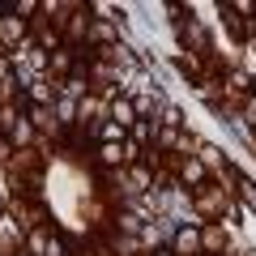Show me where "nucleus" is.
I'll list each match as a JSON object with an SVG mask.
<instances>
[{
	"instance_id": "20e7f679",
	"label": "nucleus",
	"mask_w": 256,
	"mask_h": 256,
	"mask_svg": "<svg viewBox=\"0 0 256 256\" xmlns=\"http://www.w3.org/2000/svg\"><path fill=\"white\" fill-rule=\"evenodd\" d=\"M222 244H226V239H222V226H205L201 230V248H205V252H218Z\"/></svg>"
},
{
	"instance_id": "0eeeda50",
	"label": "nucleus",
	"mask_w": 256,
	"mask_h": 256,
	"mask_svg": "<svg viewBox=\"0 0 256 256\" xmlns=\"http://www.w3.org/2000/svg\"><path fill=\"white\" fill-rule=\"evenodd\" d=\"M98 132H102V137H107V146H116V141L124 137V128H120V124H111V120H107V124L98 128Z\"/></svg>"
},
{
	"instance_id": "9d476101",
	"label": "nucleus",
	"mask_w": 256,
	"mask_h": 256,
	"mask_svg": "<svg viewBox=\"0 0 256 256\" xmlns=\"http://www.w3.org/2000/svg\"><path fill=\"white\" fill-rule=\"evenodd\" d=\"M158 256H175V252H158Z\"/></svg>"
},
{
	"instance_id": "f03ea898",
	"label": "nucleus",
	"mask_w": 256,
	"mask_h": 256,
	"mask_svg": "<svg viewBox=\"0 0 256 256\" xmlns=\"http://www.w3.org/2000/svg\"><path fill=\"white\" fill-rule=\"evenodd\" d=\"M132 120H137V111H132V102H128V98H116V107H111V124L128 128Z\"/></svg>"
},
{
	"instance_id": "1a4fd4ad",
	"label": "nucleus",
	"mask_w": 256,
	"mask_h": 256,
	"mask_svg": "<svg viewBox=\"0 0 256 256\" xmlns=\"http://www.w3.org/2000/svg\"><path fill=\"white\" fill-rule=\"evenodd\" d=\"M239 188H244V201H248V210L256 214V184H248V180H244V184H239Z\"/></svg>"
},
{
	"instance_id": "7ed1b4c3",
	"label": "nucleus",
	"mask_w": 256,
	"mask_h": 256,
	"mask_svg": "<svg viewBox=\"0 0 256 256\" xmlns=\"http://www.w3.org/2000/svg\"><path fill=\"white\" fill-rule=\"evenodd\" d=\"M90 38H94V43H102V47L111 52V38H116V30H111V22H94V26H90Z\"/></svg>"
},
{
	"instance_id": "6e6552de",
	"label": "nucleus",
	"mask_w": 256,
	"mask_h": 256,
	"mask_svg": "<svg viewBox=\"0 0 256 256\" xmlns=\"http://www.w3.org/2000/svg\"><path fill=\"white\" fill-rule=\"evenodd\" d=\"M98 154H102V162H120V158H124V150H120V146H102Z\"/></svg>"
},
{
	"instance_id": "423d86ee",
	"label": "nucleus",
	"mask_w": 256,
	"mask_h": 256,
	"mask_svg": "<svg viewBox=\"0 0 256 256\" xmlns=\"http://www.w3.org/2000/svg\"><path fill=\"white\" fill-rule=\"evenodd\" d=\"M184 180H192V184H196V180H205V166L196 162V158H188V162H184Z\"/></svg>"
},
{
	"instance_id": "39448f33",
	"label": "nucleus",
	"mask_w": 256,
	"mask_h": 256,
	"mask_svg": "<svg viewBox=\"0 0 256 256\" xmlns=\"http://www.w3.org/2000/svg\"><path fill=\"white\" fill-rule=\"evenodd\" d=\"M218 205H222V196H218V192H201V196H196V210H201V214H214Z\"/></svg>"
},
{
	"instance_id": "f257e3e1",
	"label": "nucleus",
	"mask_w": 256,
	"mask_h": 256,
	"mask_svg": "<svg viewBox=\"0 0 256 256\" xmlns=\"http://www.w3.org/2000/svg\"><path fill=\"white\" fill-rule=\"evenodd\" d=\"M171 244H175V256H196L201 252V230L196 226H180L171 235Z\"/></svg>"
}]
</instances>
